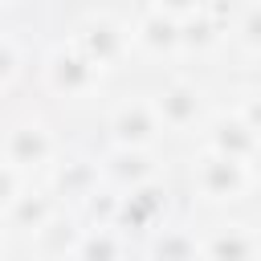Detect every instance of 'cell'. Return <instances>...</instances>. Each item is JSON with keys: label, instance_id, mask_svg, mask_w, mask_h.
I'll return each instance as SVG.
<instances>
[{"label": "cell", "instance_id": "cell-1", "mask_svg": "<svg viewBox=\"0 0 261 261\" xmlns=\"http://www.w3.org/2000/svg\"><path fill=\"white\" fill-rule=\"evenodd\" d=\"M77 49L98 65V69H110L114 61H122V53L130 49V33L114 20V16H90L77 33Z\"/></svg>", "mask_w": 261, "mask_h": 261}, {"label": "cell", "instance_id": "cell-2", "mask_svg": "<svg viewBox=\"0 0 261 261\" xmlns=\"http://www.w3.org/2000/svg\"><path fill=\"white\" fill-rule=\"evenodd\" d=\"M249 188V159H232L224 151H208L200 159V192L208 200H237Z\"/></svg>", "mask_w": 261, "mask_h": 261}, {"label": "cell", "instance_id": "cell-3", "mask_svg": "<svg viewBox=\"0 0 261 261\" xmlns=\"http://www.w3.org/2000/svg\"><path fill=\"white\" fill-rule=\"evenodd\" d=\"M49 155H53V139H49V130H45L41 122H20V126H12L8 143H4V163H8V167H16V171L41 167V163H49Z\"/></svg>", "mask_w": 261, "mask_h": 261}, {"label": "cell", "instance_id": "cell-4", "mask_svg": "<svg viewBox=\"0 0 261 261\" xmlns=\"http://www.w3.org/2000/svg\"><path fill=\"white\" fill-rule=\"evenodd\" d=\"M98 82V65L82 49H57L49 57V86L61 94H86Z\"/></svg>", "mask_w": 261, "mask_h": 261}, {"label": "cell", "instance_id": "cell-5", "mask_svg": "<svg viewBox=\"0 0 261 261\" xmlns=\"http://www.w3.org/2000/svg\"><path fill=\"white\" fill-rule=\"evenodd\" d=\"M110 130H114V143H118L122 151H143V147H151V143H155L159 114H155V110H147V106H122V110L114 114Z\"/></svg>", "mask_w": 261, "mask_h": 261}, {"label": "cell", "instance_id": "cell-6", "mask_svg": "<svg viewBox=\"0 0 261 261\" xmlns=\"http://www.w3.org/2000/svg\"><path fill=\"white\" fill-rule=\"evenodd\" d=\"M155 114H159V122H163V126H171V130L192 126V122L200 118V90H196V86H188V82L167 86V90L159 94V102H155Z\"/></svg>", "mask_w": 261, "mask_h": 261}, {"label": "cell", "instance_id": "cell-7", "mask_svg": "<svg viewBox=\"0 0 261 261\" xmlns=\"http://www.w3.org/2000/svg\"><path fill=\"white\" fill-rule=\"evenodd\" d=\"M130 41H135V45H143V49H151L155 57H163V53H175V49H179V24H175L167 12L151 8V12L135 24Z\"/></svg>", "mask_w": 261, "mask_h": 261}, {"label": "cell", "instance_id": "cell-8", "mask_svg": "<svg viewBox=\"0 0 261 261\" xmlns=\"http://www.w3.org/2000/svg\"><path fill=\"white\" fill-rule=\"evenodd\" d=\"M257 147V130L245 122V118H228L212 130V151H224L232 159H249Z\"/></svg>", "mask_w": 261, "mask_h": 261}, {"label": "cell", "instance_id": "cell-9", "mask_svg": "<svg viewBox=\"0 0 261 261\" xmlns=\"http://www.w3.org/2000/svg\"><path fill=\"white\" fill-rule=\"evenodd\" d=\"M253 249H257V241L245 228H228V232H216L208 241L204 261H253Z\"/></svg>", "mask_w": 261, "mask_h": 261}, {"label": "cell", "instance_id": "cell-10", "mask_svg": "<svg viewBox=\"0 0 261 261\" xmlns=\"http://www.w3.org/2000/svg\"><path fill=\"white\" fill-rule=\"evenodd\" d=\"M77 261H122V249H118V237L114 232H90L77 241Z\"/></svg>", "mask_w": 261, "mask_h": 261}, {"label": "cell", "instance_id": "cell-11", "mask_svg": "<svg viewBox=\"0 0 261 261\" xmlns=\"http://www.w3.org/2000/svg\"><path fill=\"white\" fill-rule=\"evenodd\" d=\"M155 257L159 261H196V245L188 237H167V241H159Z\"/></svg>", "mask_w": 261, "mask_h": 261}, {"label": "cell", "instance_id": "cell-12", "mask_svg": "<svg viewBox=\"0 0 261 261\" xmlns=\"http://www.w3.org/2000/svg\"><path fill=\"white\" fill-rule=\"evenodd\" d=\"M20 196V179H16V167L0 163V208H12Z\"/></svg>", "mask_w": 261, "mask_h": 261}, {"label": "cell", "instance_id": "cell-13", "mask_svg": "<svg viewBox=\"0 0 261 261\" xmlns=\"http://www.w3.org/2000/svg\"><path fill=\"white\" fill-rule=\"evenodd\" d=\"M241 118L261 135V90H249V94H245V102H241Z\"/></svg>", "mask_w": 261, "mask_h": 261}, {"label": "cell", "instance_id": "cell-14", "mask_svg": "<svg viewBox=\"0 0 261 261\" xmlns=\"http://www.w3.org/2000/svg\"><path fill=\"white\" fill-rule=\"evenodd\" d=\"M241 41H245L249 49H261V8H257L245 24H241Z\"/></svg>", "mask_w": 261, "mask_h": 261}, {"label": "cell", "instance_id": "cell-15", "mask_svg": "<svg viewBox=\"0 0 261 261\" xmlns=\"http://www.w3.org/2000/svg\"><path fill=\"white\" fill-rule=\"evenodd\" d=\"M155 8L167 12V16H179V12H196L200 0H155Z\"/></svg>", "mask_w": 261, "mask_h": 261}, {"label": "cell", "instance_id": "cell-16", "mask_svg": "<svg viewBox=\"0 0 261 261\" xmlns=\"http://www.w3.org/2000/svg\"><path fill=\"white\" fill-rule=\"evenodd\" d=\"M12 73H16V49L0 41V77H12Z\"/></svg>", "mask_w": 261, "mask_h": 261}, {"label": "cell", "instance_id": "cell-17", "mask_svg": "<svg viewBox=\"0 0 261 261\" xmlns=\"http://www.w3.org/2000/svg\"><path fill=\"white\" fill-rule=\"evenodd\" d=\"M0 253H4V241H0Z\"/></svg>", "mask_w": 261, "mask_h": 261}]
</instances>
